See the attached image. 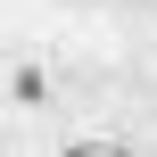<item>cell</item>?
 I'll return each instance as SVG.
<instances>
[{
  "instance_id": "6da1fadb",
  "label": "cell",
  "mask_w": 157,
  "mask_h": 157,
  "mask_svg": "<svg viewBox=\"0 0 157 157\" xmlns=\"http://www.w3.org/2000/svg\"><path fill=\"white\" fill-rule=\"evenodd\" d=\"M66 108V75L41 50H8L0 58V116H58Z\"/></svg>"
},
{
  "instance_id": "7a4b0ae2",
  "label": "cell",
  "mask_w": 157,
  "mask_h": 157,
  "mask_svg": "<svg viewBox=\"0 0 157 157\" xmlns=\"http://www.w3.org/2000/svg\"><path fill=\"white\" fill-rule=\"evenodd\" d=\"M66 149L75 157H124L132 141H124V132H66Z\"/></svg>"
},
{
  "instance_id": "3957f363",
  "label": "cell",
  "mask_w": 157,
  "mask_h": 157,
  "mask_svg": "<svg viewBox=\"0 0 157 157\" xmlns=\"http://www.w3.org/2000/svg\"><path fill=\"white\" fill-rule=\"evenodd\" d=\"M0 149H8V132H0Z\"/></svg>"
}]
</instances>
